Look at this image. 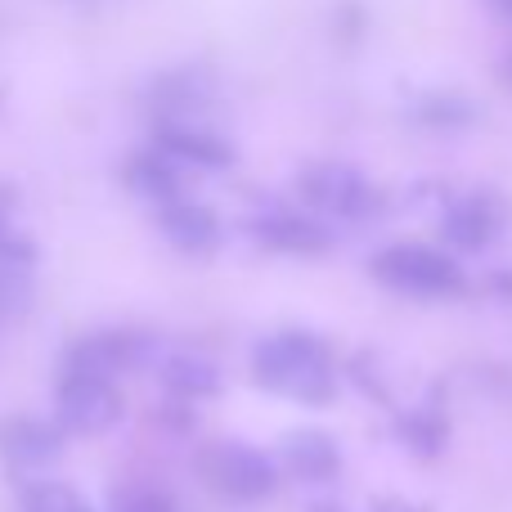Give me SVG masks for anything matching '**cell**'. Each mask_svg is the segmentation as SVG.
<instances>
[{
	"label": "cell",
	"mask_w": 512,
	"mask_h": 512,
	"mask_svg": "<svg viewBox=\"0 0 512 512\" xmlns=\"http://www.w3.org/2000/svg\"><path fill=\"white\" fill-rule=\"evenodd\" d=\"M499 234V212L486 198H463L445 212V239L463 252H481Z\"/></svg>",
	"instance_id": "13"
},
{
	"label": "cell",
	"mask_w": 512,
	"mask_h": 512,
	"mask_svg": "<svg viewBox=\"0 0 512 512\" xmlns=\"http://www.w3.org/2000/svg\"><path fill=\"white\" fill-rule=\"evenodd\" d=\"M252 373L261 387L292 396L301 405H328L333 400V373H328V346L315 333H274L256 346Z\"/></svg>",
	"instance_id": "1"
},
{
	"label": "cell",
	"mask_w": 512,
	"mask_h": 512,
	"mask_svg": "<svg viewBox=\"0 0 512 512\" xmlns=\"http://www.w3.org/2000/svg\"><path fill=\"white\" fill-rule=\"evenodd\" d=\"M418 117L427 126H468L472 122V108L468 99H454V95H432L418 104Z\"/></svg>",
	"instance_id": "16"
},
{
	"label": "cell",
	"mask_w": 512,
	"mask_h": 512,
	"mask_svg": "<svg viewBox=\"0 0 512 512\" xmlns=\"http://www.w3.org/2000/svg\"><path fill=\"white\" fill-rule=\"evenodd\" d=\"M122 418V396L104 378H59L54 387V423L72 436H99Z\"/></svg>",
	"instance_id": "5"
},
{
	"label": "cell",
	"mask_w": 512,
	"mask_h": 512,
	"mask_svg": "<svg viewBox=\"0 0 512 512\" xmlns=\"http://www.w3.org/2000/svg\"><path fill=\"white\" fill-rule=\"evenodd\" d=\"M63 450V427L45 418H5L0 423V459L14 468H41Z\"/></svg>",
	"instance_id": "10"
},
{
	"label": "cell",
	"mask_w": 512,
	"mask_h": 512,
	"mask_svg": "<svg viewBox=\"0 0 512 512\" xmlns=\"http://www.w3.org/2000/svg\"><path fill=\"white\" fill-rule=\"evenodd\" d=\"M405 441L414 445V454H436L441 450V441H445V427H441V418H432V414H414V418H405Z\"/></svg>",
	"instance_id": "17"
},
{
	"label": "cell",
	"mask_w": 512,
	"mask_h": 512,
	"mask_svg": "<svg viewBox=\"0 0 512 512\" xmlns=\"http://www.w3.org/2000/svg\"><path fill=\"white\" fill-rule=\"evenodd\" d=\"M373 512H423V508H409V504H400V499H378Z\"/></svg>",
	"instance_id": "20"
},
{
	"label": "cell",
	"mask_w": 512,
	"mask_h": 512,
	"mask_svg": "<svg viewBox=\"0 0 512 512\" xmlns=\"http://www.w3.org/2000/svg\"><path fill=\"white\" fill-rule=\"evenodd\" d=\"M18 512H95L77 486L63 481H27L18 486Z\"/></svg>",
	"instance_id": "15"
},
{
	"label": "cell",
	"mask_w": 512,
	"mask_h": 512,
	"mask_svg": "<svg viewBox=\"0 0 512 512\" xmlns=\"http://www.w3.org/2000/svg\"><path fill=\"white\" fill-rule=\"evenodd\" d=\"M373 279L409 297H454L463 292V270L454 256L423 248V243H391L373 256Z\"/></svg>",
	"instance_id": "2"
},
{
	"label": "cell",
	"mask_w": 512,
	"mask_h": 512,
	"mask_svg": "<svg viewBox=\"0 0 512 512\" xmlns=\"http://www.w3.org/2000/svg\"><path fill=\"white\" fill-rule=\"evenodd\" d=\"M153 149H162L167 158H176L180 167H194V171H225V167H234V144L225 140V135L203 131V126H189V122L158 126Z\"/></svg>",
	"instance_id": "8"
},
{
	"label": "cell",
	"mask_w": 512,
	"mask_h": 512,
	"mask_svg": "<svg viewBox=\"0 0 512 512\" xmlns=\"http://www.w3.org/2000/svg\"><path fill=\"white\" fill-rule=\"evenodd\" d=\"M9 207H14V189L0 185V225H9Z\"/></svg>",
	"instance_id": "21"
},
{
	"label": "cell",
	"mask_w": 512,
	"mask_h": 512,
	"mask_svg": "<svg viewBox=\"0 0 512 512\" xmlns=\"http://www.w3.org/2000/svg\"><path fill=\"white\" fill-rule=\"evenodd\" d=\"M297 194L306 207L337 221H364L378 207V194L364 180V171H355L351 162H310L297 176Z\"/></svg>",
	"instance_id": "3"
},
{
	"label": "cell",
	"mask_w": 512,
	"mask_h": 512,
	"mask_svg": "<svg viewBox=\"0 0 512 512\" xmlns=\"http://www.w3.org/2000/svg\"><path fill=\"white\" fill-rule=\"evenodd\" d=\"M108 512H176V504L158 490H122Z\"/></svg>",
	"instance_id": "18"
},
{
	"label": "cell",
	"mask_w": 512,
	"mask_h": 512,
	"mask_svg": "<svg viewBox=\"0 0 512 512\" xmlns=\"http://www.w3.org/2000/svg\"><path fill=\"white\" fill-rule=\"evenodd\" d=\"M252 239L279 256H319L333 248V230L301 212H265L252 221Z\"/></svg>",
	"instance_id": "7"
},
{
	"label": "cell",
	"mask_w": 512,
	"mask_h": 512,
	"mask_svg": "<svg viewBox=\"0 0 512 512\" xmlns=\"http://www.w3.org/2000/svg\"><path fill=\"white\" fill-rule=\"evenodd\" d=\"M140 355H144V342L135 333H90L59 360V378L113 382V373H122L126 364H135Z\"/></svg>",
	"instance_id": "6"
},
{
	"label": "cell",
	"mask_w": 512,
	"mask_h": 512,
	"mask_svg": "<svg viewBox=\"0 0 512 512\" xmlns=\"http://www.w3.org/2000/svg\"><path fill=\"white\" fill-rule=\"evenodd\" d=\"M198 472L207 477V486L221 490L230 499H265L274 486H279V468H274L270 454L252 450V445H239V441H216L198 454Z\"/></svg>",
	"instance_id": "4"
},
{
	"label": "cell",
	"mask_w": 512,
	"mask_h": 512,
	"mask_svg": "<svg viewBox=\"0 0 512 512\" xmlns=\"http://www.w3.org/2000/svg\"><path fill=\"white\" fill-rule=\"evenodd\" d=\"M162 382H167V391L180 400H203V396L221 391V373H216V364L203 360V355H171V360L162 364Z\"/></svg>",
	"instance_id": "14"
},
{
	"label": "cell",
	"mask_w": 512,
	"mask_h": 512,
	"mask_svg": "<svg viewBox=\"0 0 512 512\" xmlns=\"http://www.w3.org/2000/svg\"><path fill=\"white\" fill-rule=\"evenodd\" d=\"M490 288H495L499 297H508V301H512V270H499V274H490Z\"/></svg>",
	"instance_id": "19"
},
{
	"label": "cell",
	"mask_w": 512,
	"mask_h": 512,
	"mask_svg": "<svg viewBox=\"0 0 512 512\" xmlns=\"http://www.w3.org/2000/svg\"><path fill=\"white\" fill-rule=\"evenodd\" d=\"M158 230L171 248L180 252H212L221 248V216L203 203H189V198H176V203L158 207Z\"/></svg>",
	"instance_id": "9"
},
{
	"label": "cell",
	"mask_w": 512,
	"mask_h": 512,
	"mask_svg": "<svg viewBox=\"0 0 512 512\" xmlns=\"http://www.w3.org/2000/svg\"><path fill=\"white\" fill-rule=\"evenodd\" d=\"M126 189L140 198H149V203L167 207L176 203L180 194H185V180H180V162L167 158L162 149H149V153H135L131 162H126Z\"/></svg>",
	"instance_id": "12"
},
{
	"label": "cell",
	"mask_w": 512,
	"mask_h": 512,
	"mask_svg": "<svg viewBox=\"0 0 512 512\" xmlns=\"http://www.w3.org/2000/svg\"><path fill=\"white\" fill-rule=\"evenodd\" d=\"M279 459L306 486H324L342 472V454H337V441L328 432H288L279 445Z\"/></svg>",
	"instance_id": "11"
},
{
	"label": "cell",
	"mask_w": 512,
	"mask_h": 512,
	"mask_svg": "<svg viewBox=\"0 0 512 512\" xmlns=\"http://www.w3.org/2000/svg\"><path fill=\"white\" fill-rule=\"evenodd\" d=\"M310 512H342L337 504H310Z\"/></svg>",
	"instance_id": "23"
},
{
	"label": "cell",
	"mask_w": 512,
	"mask_h": 512,
	"mask_svg": "<svg viewBox=\"0 0 512 512\" xmlns=\"http://www.w3.org/2000/svg\"><path fill=\"white\" fill-rule=\"evenodd\" d=\"M490 9H495L504 23H512V0H490Z\"/></svg>",
	"instance_id": "22"
}]
</instances>
